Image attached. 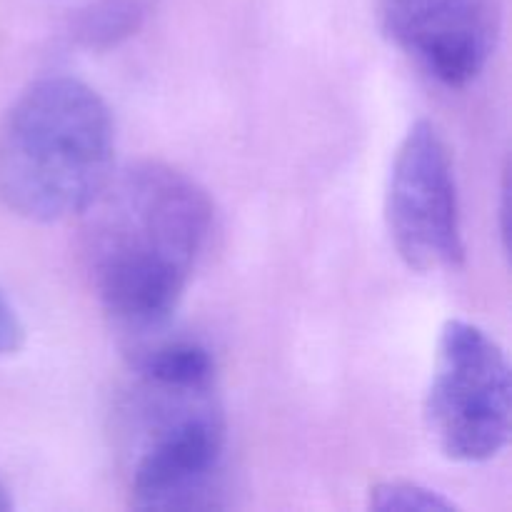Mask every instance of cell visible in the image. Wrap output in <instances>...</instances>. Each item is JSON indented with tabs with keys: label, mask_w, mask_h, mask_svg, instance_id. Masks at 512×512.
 Wrapping results in <instances>:
<instances>
[{
	"label": "cell",
	"mask_w": 512,
	"mask_h": 512,
	"mask_svg": "<svg viewBox=\"0 0 512 512\" xmlns=\"http://www.w3.org/2000/svg\"><path fill=\"white\" fill-rule=\"evenodd\" d=\"M83 255L100 305L128 333L160 330L213 238V200L188 173L140 160L85 210Z\"/></svg>",
	"instance_id": "1"
},
{
	"label": "cell",
	"mask_w": 512,
	"mask_h": 512,
	"mask_svg": "<svg viewBox=\"0 0 512 512\" xmlns=\"http://www.w3.org/2000/svg\"><path fill=\"white\" fill-rule=\"evenodd\" d=\"M115 173V123L95 88L38 78L0 120V200L35 223L83 215Z\"/></svg>",
	"instance_id": "2"
},
{
	"label": "cell",
	"mask_w": 512,
	"mask_h": 512,
	"mask_svg": "<svg viewBox=\"0 0 512 512\" xmlns=\"http://www.w3.org/2000/svg\"><path fill=\"white\" fill-rule=\"evenodd\" d=\"M140 433L130 468V503L145 510L218 508L225 423L210 390L138 378Z\"/></svg>",
	"instance_id": "3"
},
{
	"label": "cell",
	"mask_w": 512,
	"mask_h": 512,
	"mask_svg": "<svg viewBox=\"0 0 512 512\" xmlns=\"http://www.w3.org/2000/svg\"><path fill=\"white\" fill-rule=\"evenodd\" d=\"M425 420L440 453L458 463H488L508 448V355L475 323L448 320L440 330Z\"/></svg>",
	"instance_id": "4"
},
{
	"label": "cell",
	"mask_w": 512,
	"mask_h": 512,
	"mask_svg": "<svg viewBox=\"0 0 512 512\" xmlns=\"http://www.w3.org/2000/svg\"><path fill=\"white\" fill-rule=\"evenodd\" d=\"M395 253L410 270L438 273L465 263L463 218L453 160L440 130L418 120L405 133L385 193Z\"/></svg>",
	"instance_id": "5"
},
{
	"label": "cell",
	"mask_w": 512,
	"mask_h": 512,
	"mask_svg": "<svg viewBox=\"0 0 512 512\" xmlns=\"http://www.w3.org/2000/svg\"><path fill=\"white\" fill-rule=\"evenodd\" d=\"M380 30L430 78L473 83L495 53L498 0H375Z\"/></svg>",
	"instance_id": "6"
},
{
	"label": "cell",
	"mask_w": 512,
	"mask_h": 512,
	"mask_svg": "<svg viewBox=\"0 0 512 512\" xmlns=\"http://www.w3.org/2000/svg\"><path fill=\"white\" fill-rule=\"evenodd\" d=\"M135 375L155 385L183 390H210L215 385V358L205 345L188 338L158 340L135 355Z\"/></svg>",
	"instance_id": "7"
},
{
	"label": "cell",
	"mask_w": 512,
	"mask_h": 512,
	"mask_svg": "<svg viewBox=\"0 0 512 512\" xmlns=\"http://www.w3.org/2000/svg\"><path fill=\"white\" fill-rule=\"evenodd\" d=\"M158 0H88L75 10L68 35L78 48L105 53L143 30Z\"/></svg>",
	"instance_id": "8"
},
{
	"label": "cell",
	"mask_w": 512,
	"mask_h": 512,
	"mask_svg": "<svg viewBox=\"0 0 512 512\" xmlns=\"http://www.w3.org/2000/svg\"><path fill=\"white\" fill-rule=\"evenodd\" d=\"M370 508L378 512H433L455 510L453 500L443 498L438 490H430L410 480H385L370 490Z\"/></svg>",
	"instance_id": "9"
},
{
	"label": "cell",
	"mask_w": 512,
	"mask_h": 512,
	"mask_svg": "<svg viewBox=\"0 0 512 512\" xmlns=\"http://www.w3.org/2000/svg\"><path fill=\"white\" fill-rule=\"evenodd\" d=\"M25 345V325L20 320L18 310L8 300V295L0 290V358L20 353Z\"/></svg>",
	"instance_id": "10"
},
{
	"label": "cell",
	"mask_w": 512,
	"mask_h": 512,
	"mask_svg": "<svg viewBox=\"0 0 512 512\" xmlns=\"http://www.w3.org/2000/svg\"><path fill=\"white\" fill-rule=\"evenodd\" d=\"M13 510V498H10V490L5 485V480L0 478V512H10Z\"/></svg>",
	"instance_id": "11"
}]
</instances>
